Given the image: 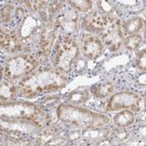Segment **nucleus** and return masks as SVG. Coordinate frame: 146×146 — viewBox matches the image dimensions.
<instances>
[{
	"instance_id": "1",
	"label": "nucleus",
	"mask_w": 146,
	"mask_h": 146,
	"mask_svg": "<svg viewBox=\"0 0 146 146\" xmlns=\"http://www.w3.org/2000/svg\"><path fill=\"white\" fill-rule=\"evenodd\" d=\"M65 82L66 78L62 73L43 68L23 77L19 83V88L21 94L25 98H33L40 94L60 90L65 85Z\"/></svg>"
},
{
	"instance_id": "2",
	"label": "nucleus",
	"mask_w": 146,
	"mask_h": 146,
	"mask_svg": "<svg viewBox=\"0 0 146 146\" xmlns=\"http://www.w3.org/2000/svg\"><path fill=\"white\" fill-rule=\"evenodd\" d=\"M58 120L81 128H98L110 122L106 115L93 112L72 104H60L56 110Z\"/></svg>"
},
{
	"instance_id": "3",
	"label": "nucleus",
	"mask_w": 146,
	"mask_h": 146,
	"mask_svg": "<svg viewBox=\"0 0 146 146\" xmlns=\"http://www.w3.org/2000/svg\"><path fill=\"white\" fill-rule=\"evenodd\" d=\"M37 66V60L33 56L22 55L8 60L2 68L4 76L8 79H18L29 75Z\"/></svg>"
},
{
	"instance_id": "4",
	"label": "nucleus",
	"mask_w": 146,
	"mask_h": 146,
	"mask_svg": "<svg viewBox=\"0 0 146 146\" xmlns=\"http://www.w3.org/2000/svg\"><path fill=\"white\" fill-rule=\"evenodd\" d=\"M78 54L79 49L76 42L71 38L64 37L56 46L55 66L63 73L69 72Z\"/></svg>"
},
{
	"instance_id": "5",
	"label": "nucleus",
	"mask_w": 146,
	"mask_h": 146,
	"mask_svg": "<svg viewBox=\"0 0 146 146\" xmlns=\"http://www.w3.org/2000/svg\"><path fill=\"white\" fill-rule=\"evenodd\" d=\"M103 19L104 27L100 31L103 42L110 51H117L121 47L124 39L120 19L112 13L103 17Z\"/></svg>"
},
{
	"instance_id": "6",
	"label": "nucleus",
	"mask_w": 146,
	"mask_h": 146,
	"mask_svg": "<svg viewBox=\"0 0 146 146\" xmlns=\"http://www.w3.org/2000/svg\"><path fill=\"white\" fill-rule=\"evenodd\" d=\"M144 107V98L139 95L133 93H123L116 94L110 98L108 102L107 109L110 111H118V110H131L133 112H138Z\"/></svg>"
},
{
	"instance_id": "7",
	"label": "nucleus",
	"mask_w": 146,
	"mask_h": 146,
	"mask_svg": "<svg viewBox=\"0 0 146 146\" xmlns=\"http://www.w3.org/2000/svg\"><path fill=\"white\" fill-rule=\"evenodd\" d=\"M40 108L30 103L16 102V103H2L1 115L2 117L16 120L22 119L28 121L30 117L35 114Z\"/></svg>"
},
{
	"instance_id": "8",
	"label": "nucleus",
	"mask_w": 146,
	"mask_h": 146,
	"mask_svg": "<svg viewBox=\"0 0 146 146\" xmlns=\"http://www.w3.org/2000/svg\"><path fill=\"white\" fill-rule=\"evenodd\" d=\"M58 27L55 20L49 22L48 25L42 30L39 40V55L41 60L43 62L48 58L53 50L54 44L56 43L58 37Z\"/></svg>"
},
{
	"instance_id": "9",
	"label": "nucleus",
	"mask_w": 146,
	"mask_h": 146,
	"mask_svg": "<svg viewBox=\"0 0 146 146\" xmlns=\"http://www.w3.org/2000/svg\"><path fill=\"white\" fill-rule=\"evenodd\" d=\"M55 22L58 27L60 28L65 35H71L73 32H75L78 25L77 10H75L72 6L62 7L58 11Z\"/></svg>"
},
{
	"instance_id": "10",
	"label": "nucleus",
	"mask_w": 146,
	"mask_h": 146,
	"mask_svg": "<svg viewBox=\"0 0 146 146\" xmlns=\"http://www.w3.org/2000/svg\"><path fill=\"white\" fill-rule=\"evenodd\" d=\"M103 51V44L98 37L93 34H85L82 39V52L89 58H98Z\"/></svg>"
},
{
	"instance_id": "11",
	"label": "nucleus",
	"mask_w": 146,
	"mask_h": 146,
	"mask_svg": "<svg viewBox=\"0 0 146 146\" xmlns=\"http://www.w3.org/2000/svg\"><path fill=\"white\" fill-rule=\"evenodd\" d=\"M64 138L62 135V127H50L38 136V144H63Z\"/></svg>"
},
{
	"instance_id": "12",
	"label": "nucleus",
	"mask_w": 146,
	"mask_h": 146,
	"mask_svg": "<svg viewBox=\"0 0 146 146\" xmlns=\"http://www.w3.org/2000/svg\"><path fill=\"white\" fill-rule=\"evenodd\" d=\"M1 48L7 52L15 53L21 50V41L15 31L1 29Z\"/></svg>"
},
{
	"instance_id": "13",
	"label": "nucleus",
	"mask_w": 146,
	"mask_h": 146,
	"mask_svg": "<svg viewBox=\"0 0 146 146\" xmlns=\"http://www.w3.org/2000/svg\"><path fill=\"white\" fill-rule=\"evenodd\" d=\"M82 25L91 32H98L104 27V19L98 12H92L83 19Z\"/></svg>"
},
{
	"instance_id": "14",
	"label": "nucleus",
	"mask_w": 146,
	"mask_h": 146,
	"mask_svg": "<svg viewBox=\"0 0 146 146\" xmlns=\"http://www.w3.org/2000/svg\"><path fill=\"white\" fill-rule=\"evenodd\" d=\"M17 88H16L15 84L11 82L10 80L4 79L1 82V92H0V96H1V103H6L10 101L15 98Z\"/></svg>"
},
{
	"instance_id": "15",
	"label": "nucleus",
	"mask_w": 146,
	"mask_h": 146,
	"mask_svg": "<svg viewBox=\"0 0 146 146\" xmlns=\"http://www.w3.org/2000/svg\"><path fill=\"white\" fill-rule=\"evenodd\" d=\"M110 135V131L107 129H100L98 128H89L84 133V136L87 139L94 141V142H100L108 137Z\"/></svg>"
},
{
	"instance_id": "16",
	"label": "nucleus",
	"mask_w": 146,
	"mask_h": 146,
	"mask_svg": "<svg viewBox=\"0 0 146 146\" xmlns=\"http://www.w3.org/2000/svg\"><path fill=\"white\" fill-rule=\"evenodd\" d=\"M135 122V116L131 110H124L121 111L114 117V123L119 128H127Z\"/></svg>"
},
{
	"instance_id": "17",
	"label": "nucleus",
	"mask_w": 146,
	"mask_h": 146,
	"mask_svg": "<svg viewBox=\"0 0 146 146\" xmlns=\"http://www.w3.org/2000/svg\"><path fill=\"white\" fill-rule=\"evenodd\" d=\"M113 91H114V86L112 85V83H109V82L100 83L94 86L93 89H92L93 94L98 98H106L109 95H111Z\"/></svg>"
},
{
	"instance_id": "18",
	"label": "nucleus",
	"mask_w": 146,
	"mask_h": 146,
	"mask_svg": "<svg viewBox=\"0 0 146 146\" xmlns=\"http://www.w3.org/2000/svg\"><path fill=\"white\" fill-rule=\"evenodd\" d=\"M35 29H36V23H35V20L33 18L29 17L27 18V20L23 23L22 28H21V37H22L23 40H27L29 39L30 37H32V34L33 32H35Z\"/></svg>"
},
{
	"instance_id": "19",
	"label": "nucleus",
	"mask_w": 146,
	"mask_h": 146,
	"mask_svg": "<svg viewBox=\"0 0 146 146\" xmlns=\"http://www.w3.org/2000/svg\"><path fill=\"white\" fill-rule=\"evenodd\" d=\"M143 27V22L140 18L133 17L129 19L128 22H126L124 25V29L126 31V33L128 34H135L136 32H138Z\"/></svg>"
},
{
	"instance_id": "20",
	"label": "nucleus",
	"mask_w": 146,
	"mask_h": 146,
	"mask_svg": "<svg viewBox=\"0 0 146 146\" xmlns=\"http://www.w3.org/2000/svg\"><path fill=\"white\" fill-rule=\"evenodd\" d=\"M142 42V37L139 34H131L125 39V46L129 50H135Z\"/></svg>"
},
{
	"instance_id": "21",
	"label": "nucleus",
	"mask_w": 146,
	"mask_h": 146,
	"mask_svg": "<svg viewBox=\"0 0 146 146\" xmlns=\"http://www.w3.org/2000/svg\"><path fill=\"white\" fill-rule=\"evenodd\" d=\"M69 3L75 10L81 12H89L93 8L94 5V2L89 1V0H85V1H69Z\"/></svg>"
},
{
	"instance_id": "22",
	"label": "nucleus",
	"mask_w": 146,
	"mask_h": 146,
	"mask_svg": "<svg viewBox=\"0 0 146 146\" xmlns=\"http://www.w3.org/2000/svg\"><path fill=\"white\" fill-rule=\"evenodd\" d=\"M88 98V94L85 90H81V91H76L73 92L72 94L69 95V100L72 103H80L83 102Z\"/></svg>"
},
{
	"instance_id": "23",
	"label": "nucleus",
	"mask_w": 146,
	"mask_h": 146,
	"mask_svg": "<svg viewBox=\"0 0 146 146\" xmlns=\"http://www.w3.org/2000/svg\"><path fill=\"white\" fill-rule=\"evenodd\" d=\"M27 6L30 8L32 11H41L47 4L46 1H27Z\"/></svg>"
},
{
	"instance_id": "24",
	"label": "nucleus",
	"mask_w": 146,
	"mask_h": 146,
	"mask_svg": "<svg viewBox=\"0 0 146 146\" xmlns=\"http://www.w3.org/2000/svg\"><path fill=\"white\" fill-rule=\"evenodd\" d=\"M12 15V6L6 5L1 9V22L8 23L11 20Z\"/></svg>"
},
{
	"instance_id": "25",
	"label": "nucleus",
	"mask_w": 146,
	"mask_h": 146,
	"mask_svg": "<svg viewBox=\"0 0 146 146\" xmlns=\"http://www.w3.org/2000/svg\"><path fill=\"white\" fill-rule=\"evenodd\" d=\"M129 133L126 129V128H119L118 131H115V137L119 140H126L129 137Z\"/></svg>"
},
{
	"instance_id": "26",
	"label": "nucleus",
	"mask_w": 146,
	"mask_h": 146,
	"mask_svg": "<svg viewBox=\"0 0 146 146\" xmlns=\"http://www.w3.org/2000/svg\"><path fill=\"white\" fill-rule=\"evenodd\" d=\"M136 64L140 69L144 70L146 68V58H145V50H142L140 52L139 56H138L137 60H136Z\"/></svg>"
},
{
	"instance_id": "27",
	"label": "nucleus",
	"mask_w": 146,
	"mask_h": 146,
	"mask_svg": "<svg viewBox=\"0 0 146 146\" xmlns=\"http://www.w3.org/2000/svg\"><path fill=\"white\" fill-rule=\"evenodd\" d=\"M56 101V98H47V100L44 101L43 102V104H42V106H44V107H49L51 105V106H53L54 104H52V103H55Z\"/></svg>"
},
{
	"instance_id": "28",
	"label": "nucleus",
	"mask_w": 146,
	"mask_h": 146,
	"mask_svg": "<svg viewBox=\"0 0 146 146\" xmlns=\"http://www.w3.org/2000/svg\"><path fill=\"white\" fill-rule=\"evenodd\" d=\"M17 16L20 20H22L23 18V16H25V11H23L22 8H18L17 9Z\"/></svg>"
}]
</instances>
